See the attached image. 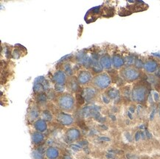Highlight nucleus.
I'll list each match as a JSON object with an SVG mask.
<instances>
[{
	"label": "nucleus",
	"mask_w": 160,
	"mask_h": 159,
	"mask_svg": "<svg viewBox=\"0 0 160 159\" xmlns=\"http://www.w3.org/2000/svg\"><path fill=\"white\" fill-rule=\"evenodd\" d=\"M60 106L62 108L65 110L71 109L73 106V99L71 96H63L59 101Z\"/></svg>",
	"instance_id": "1"
},
{
	"label": "nucleus",
	"mask_w": 160,
	"mask_h": 159,
	"mask_svg": "<svg viewBox=\"0 0 160 159\" xmlns=\"http://www.w3.org/2000/svg\"><path fill=\"white\" fill-rule=\"evenodd\" d=\"M95 83L100 88H105L109 83V79L106 75H100L95 79Z\"/></svg>",
	"instance_id": "2"
},
{
	"label": "nucleus",
	"mask_w": 160,
	"mask_h": 159,
	"mask_svg": "<svg viewBox=\"0 0 160 159\" xmlns=\"http://www.w3.org/2000/svg\"><path fill=\"white\" fill-rule=\"evenodd\" d=\"M59 119L63 124H65L66 125H70V124L73 123V119L69 115L61 114L59 115Z\"/></svg>",
	"instance_id": "3"
},
{
	"label": "nucleus",
	"mask_w": 160,
	"mask_h": 159,
	"mask_svg": "<svg viewBox=\"0 0 160 159\" xmlns=\"http://www.w3.org/2000/svg\"><path fill=\"white\" fill-rule=\"evenodd\" d=\"M90 79V75L88 72H83L80 75V77H79V80H80V83H82L83 84L87 83Z\"/></svg>",
	"instance_id": "4"
},
{
	"label": "nucleus",
	"mask_w": 160,
	"mask_h": 159,
	"mask_svg": "<svg viewBox=\"0 0 160 159\" xmlns=\"http://www.w3.org/2000/svg\"><path fill=\"white\" fill-rule=\"evenodd\" d=\"M47 156L49 158H56L59 155V153L54 148H49L47 152Z\"/></svg>",
	"instance_id": "5"
},
{
	"label": "nucleus",
	"mask_w": 160,
	"mask_h": 159,
	"mask_svg": "<svg viewBox=\"0 0 160 159\" xmlns=\"http://www.w3.org/2000/svg\"><path fill=\"white\" fill-rule=\"evenodd\" d=\"M55 79H56V80L59 84H63V83L65 81V76L63 72H58L56 74V77H55Z\"/></svg>",
	"instance_id": "6"
},
{
	"label": "nucleus",
	"mask_w": 160,
	"mask_h": 159,
	"mask_svg": "<svg viewBox=\"0 0 160 159\" xmlns=\"http://www.w3.org/2000/svg\"><path fill=\"white\" fill-rule=\"evenodd\" d=\"M138 75L137 72L136 71L133 70V69H128L127 71H125V77L127 78H129V79H134L136 78Z\"/></svg>",
	"instance_id": "7"
},
{
	"label": "nucleus",
	"mask_w": 160,
	"mask_h": 159,
	"mask_svg": "<svg viewBox=\"0 0 160 159\" xmlns=\"http://www.w3.org/2000/svg\"><path fill=\"white\" fill-rule=\"evenodd\" d=\"M35 127L40 131H44L46 129V123L43 121V120H40L38 121L35 124Z\"/></svg>",
	"instance_id": "8"
},
{
	"label": "nucleus",
	"mask_w": 160,
	"mask_h": 159,
	"mask_svg": "<svg viewBox=\"0 0 160 159\" xmlns=\"http://www.w3.org/2000/svg\"><path fill=\"white\" fill-rule=\"evenodd\" d=\"M68 136L70 139H76L79 137V133L77 131V130H71L68 133Z\"/></svg>",
	"instance_id": "9"
},
{
	"label": "nucleus",
	"mask_w": 160,
	"mask_h": 159,
	"mask_svg": "<svg viewBox=\"0 0 160 159\" xmlns=\"http://www.w3.org/2000/svg\"><path fill=\"white\" fill-rule=\"evenodd\" d=\"M101 62L103 63V66H105L106 68H109L111 66V61H110L109 57H104V58H102Z\"/></svg>",
	"instance_id": "10"
},
{
	"label": "nucleus",
	"mask_w": 160,
	"mask_h": 159,
	"mask_svg": "<svg viewBox=\"0 0 160 159\" xmlns=\"http://www.w3.org/2000/svg\"><path fill=\"white\" fill-rule=\"evenodd\" d=\"M156 67V63H154V62H148V63H146V66H145V68L148 71H150V72H152Z\"/></svg>",
	"instance_id": "11"
},
{
	"label": "nucleus",
	"mask_w": 160,
	"mask_h": 159,
	"mask_svg": "<svg viewBox=\"0 0 160 159\" xmlns=\"http://www.w3.org/2000/svg\"><path fill=\"white\" fill-rule=\"evenodd\" d=\"M32 136H33L32 139H33V141H35V143H39V141H41L43 139V136L40 133H35Z\"/></svg>",
	"instance_id": "12"
},
{
	"label": "nucleus",
	"mask_w": 160,
	"mask_h": 159,
	"mask_svg": "<svg viewBox=\"0 0 160 159\" xmlns=\"http://www.w3.org/2000/svg\"><path fill=\"white\" fill-rule=\"evenodd\" d=\"M114 64H115V66H117V67H119V66H120L122 64H123V60L120 58H117V57L114 58Z\"/></svg>",
	"instance_id": "13"
},
{
	"label": "nucleus",
	"mask_w": 160,
	"mask_h": 159,
	"mask_svg": "<svg viewBox=\"0 0 160 159\" xmlns=\"http://www.w3.org/2000/svg\"><path fill=\"white\" fill-rule=\"evenodd\" d=\"M34 158H35V159H42V155L40 153H39V152H34Z\"/></svg>",
	"instance_id": "14"
},
{
	"label": "nucleus",
	"mask_w": 160,
	"mask_h": 159,
	"mask_svg": "<svg viewBox=\"0 0 160 159\" xmlns=\"http://www.w3.org/2000/svg\"><path fill=\"white\" fill-rule=\"evenodd\" d=\"M63 159H72L69 156H64V158H63Z\"/></svg>",
	"instance_id": "15"
}]
</instances>
